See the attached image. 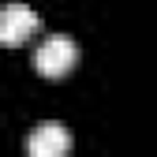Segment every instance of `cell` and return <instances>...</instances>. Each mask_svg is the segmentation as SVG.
I'll list each match as a JSON object with an SVG mask.
<instances>
[{
	"instance_id": "1",
	"label": "cell",
	"mask_w": 157,
	"mask_h": 157,
	"mask_svg": "<svg viewBox=\"0 0 157 157\" xmlns=\"http://www.w3.org/2000/svg\"><path fill=\"white\" fill-rule=\"evenodd\" d=\"M75 60H78V45L71 41L67 34H52V37H45V41L34 49V67L41 71L45 78L67 75L75 67Z\"/></svg>"
},
{
	"instance_id": "2",
	"label": "cell",
	"mask_w": 157,
	"mask_h": 157,
	"mask_svg": "<svg viewBox=\"0 0 157 157\" xmlns=\"http://www.w3.org/2000/svg\"><path fill=\"white\" fill-rule=\"evenodd\" d=\"M26 153L30 157H67L71 153V135L64 124H41L30 131L26 139Z\"/></svg>"
},
{
	"instance_id": "3",
	"label": "cell",
	"mask_w": 157,
	"mask_h": 157,
	"mask_svg": "<svg viewBox=\"0 0 157 157\" xmlns=\"http://www.w3.org/2000/svg\"><path fill=\"white\" fill-rule=\"evenodd\" d=\"M34 30H37L34 8H26V4H8V8H0V41H4V45H23Z\"/></svg>"
}]
</instances>
